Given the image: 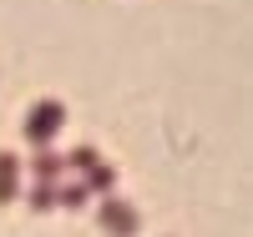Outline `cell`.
<instances>
[{"label":"cell","mask_w":253,"mask_h":237,"mask_svg":"<svg viewBox=\"0 0 253 237\" xmlns=\"http://www.w3.org/2000/svg\"><path fill=\"white\" fill-rule=\"evenodd\" d=\"M31 207H56V182H36V192H31Z\"/></svg>","instance_id":"cell-7"},{"label":"cell","mask_w":253,"mask_h":237,"mask_svg":"<svg viewBox=\"0 0 253 237\" xmlns=\"http://www.w3.org/2000/svg\"><path fill=\"white\" fill-rule=\"evenodd\" d=\"M15 192H20V162L10 152H0V202H10Z\"/></svg>","instance_id":"cell-3"},{"label":"cell","mask_w":253,"mask_h":237,"mask_svg":"<svg viewBox=\"0 0 253 237\" xmlns=\"http://www.w3.org/2000/svg\"><path fill=\"white\" fill-rule=\"evenodd\" d=\"M101 227H107L112 237H132L137 232V212L126 202H117V197H107V202H101Z\"/></svg>","instance_id":"cell-2"},{"label":"cell","mask_w":253,"mask_h":237,"mask_svg":"<svg viewBox=\"0 0 253 237\" xmlns=\"http://www.w3.org/2000/svg\"><path fill=\"white\" fill-rule=\"evenodd\" d=\"M61 121H66L61 101H41V106H31V116H26V141H31V146H51V136L61 132Z\"/></svg>","instance_id":"cell-1"},{"label":"cell","mask_w":253,"mask_h":237,"mask_svg":"<svg viewBox=\"0 0 253 237\" xmlns=\"http://www.w3.org/2000/svg\"><path fill=\"white\" fill-rule=\"evenodd\" d=\"M56 202H66V207H81V202H86V187H81V182H66V187H56Z\"/></svg>","instance_id":"cell-6"},{"label":"cell","mask_w":253,"mask_h":237,"mask_svg":"<svg viewBox=\"0 0 253 237\" xmlns=\"http://www.w3.org/2000/svg\"><path fill=\"white\" fill-rule=\"evenodd\" d=\"M66 167H76V171H91V167H96V152H91V146H76V152L66 157Z\"/></svg>","instance_id":"cell-8"},{"label":"cell","mask_w":253,"mask_h":237,"mask_svg":"<svg viewBox=\"0 0 253 237\" xmlns=\"http://www.w3.org/2000/svg\"><path fill=\"white\" fill-rule=\"evenodd\" d=\"M112 182H117V171H112V167H101V162H96V167L86 171V182H81V187H86V192H112Z\"/></svg>","instance_id":"cell-5"},{"label":"cell","mask_w":253,"mask_h":237,"mask_svg":"<svg viewBox=\"0 0 253 237\" xmlns=\"http://www.w3.org/2000/svg\"><path fill=\"white\" fill-rule=\"evenodd\" d=\"M61 167H66V162H61V157L51 152V146H36V162H31L36 182H56V177H61Z\"/></svg>","instance_id":"cell-4"}]
</instances>
